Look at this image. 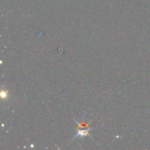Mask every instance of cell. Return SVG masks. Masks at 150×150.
Instances as JSON below:
<instances>
[{
  "mask_svg": "<svg viewBox=\"0 0 150 150\" xmlns=\"http://www.w3.org/2000/svg\"><path fill=\"white\" fill-rule=\"evenodd\" d=\"M75 121V122L78 125V129H83L85 127H89V124L88 123H79L77 120H76L75 119H73Z\"/></svg>",
  "mask_w": 150,
  "mask_h": 150,
  "instance_id": "obj_2",
  "label": "cell"
},
{
  "mask_svg": "<svg viewBox=\"0 0 150 150\" xmlns=\"http://www.w3.org/2000/svg\"><path fill=\"white\" fill-rule=\"evenodd\" d=\"M93 129H95L94 127H88V128H86V130H82V129H78V132L76 134V136L73 137V140H74V139H76L77 137H84V136H90V137H92V136L89 135V131L90 130H93Z\"/></svg>",
  "mask_w": 150,
  "mask_h": 150,
  "instance_id": "obj_1",
  "label": "cell"
}]
</instances>
